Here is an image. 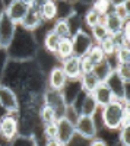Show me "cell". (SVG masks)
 Wrapping results in <instances>:
<instances>
[{
    "label": "cell",
    "mask_w": 130,
    "mask_h": 146,
    "mask_svg": "<svg viewBox=\"0 0 130 146\" xmlns=\"http://www.w3.org/2000/svg\"><path fill=\"white\" fill-rule=\"evenodd\" d=\"M35 38L31 31H27L18 25L15 31V36L12 40L10 45L6 48L9 60H16V62H25V60H32L37 54L35 48Z\"/></svg>",
    "instance_id": "6da1fadb"
},
{
    "label": "cell",
    "mask_w": 130,
    "mask_h": 146,
    "mask_svg": "<svg viewBox=\"0 0 130 146\" xmlns=\"http://www.w3.org/2000/svg\"><path fill=\"white\" fill-rule=\"evenodd\" d=\"M101 121L105 129L119 130L123 126H130L129 102L114 100L101 108Z\"/></svg>",
    "instance_id": "7a4b0ae2"
},
{
    "label": "cell",
    "mask_w": 130,
    "mask_h": 146,
    "mask_svg": "<svg viewBox=\"0 0 130 146\" xmlns=\"http://www.w3.org/2000/svg\"><path fill=\"white\" fill-rule=\"evenodd\" d=\"M76 136H79L84 140H91L98 136V126L94 115H85V114H78V117L73 121Z\"/></svg>",
    "instance_id": "3957f363"
},
{
    "label": "cell",
    "mask_w": 130,
    "mask_h": 146,
    "mask_svg": "<svg viewBox=\"0 0 130 146\" xmlns=\"http://www.w3.org/2000/svg\"><path fill=\"white\" fill-rule=\"evenodd\" d=\"M0 108L7 114H18L21 110L18 92L2 82H0Z\"/></svg>",
    "instance_id": "277c9868"
},
{
    "label": "cell",
    "mask_w": 130,
    "mask_h": 146,
    "mask_svg": "<svg viewBox=\"0 0 130 146\" xmlns=\"http://www.w3.org/2000/svg\"><path fill=\"white\" fill-rule=\"evenodd\" d=\"M42 104L50 105L54 110L57 120L62 118V117H66L69 105L64 100V95H63L62 91H54V89H50V88H45L44 92H42Z\"/></svg>",
    "instance_id": "5b68a950"
},
{
    "label": "cell",
    "mask_w": 130,
    "mask_h": 146,
    "mask_svg": "<svg viewBox=\"0 0 130 146\" xmlns=\"http://www.w3.org/2000/svg\"><path fill=\"white\" fill-rule=\"evenodd\" d=\"M70 41H72V48H73V56L76 57H84L88 54V51L91 50V47L95 44L92 40V36L89 32H86L85 29H76L73 31L72 36H70Z\"/></svg>",
    "instance_id": "8992f818"
},
{
    "label": "cell",
    "mask_w": 130,
    "mask_h": 146,
    "mask_svg": "<svg viewBox=\"0 0 130 146\" xmlns=\"http://www.w3.org/2000/svg\"><path fill=\"white\" fill-rule=\"evenodd\" d=\"M57 126V133H56V139L60 142L63 146H69L73 142L76 131H75V124L69 117H62L56 121Z\"/></svg>",
    "instance_id": "52a82bcc"
},
{
    "label": "cell",
    "mask_w": 130,
    "mask_h": 146,
    "mask_svg": "<svg viewBox=\"0 0 130 146\" xmlns=\"http://www.w3.org/2000/svg\"><path fill=\"white\" fill-rule=\"evenodd\" d=\"M16 28H18V25L3 10L2 13H0V48H5L6 50L10 45L12 40H13V36H15Z\"/></svg>",
    "instance_id": "ba28073f"
},
{
    "label": "cell",
    "mask_w": 130,
    "mask_h": 146,
    "mask_svg": "<svg viewBox=\"0 0 130 146\" xmlns=\"http://www.w3.org/2000/svg\"><path fill=\"white\" fill-rule=\"evenodd\" d=\"M19 135V123L16 114H3L0 118V136L6 142H10Z\"/></svg>",
    "instance_id": "9c48e42d"
},
{
    "label": "cell",
    "mask_w": 130,
    "mask_h": 146,
    "mask_svg": "<svg viewBox=\"0 0 130 146\" xmlns=\"http://www.w3.org/2000/svg\"><path fill=\"white\" fill-rule=\"evenodd\" d=\"M105 83L108 85V88L114 94L115 100L129 102V82H124L123 79H120L115 75V72L113 70V73L108 76V79L105 80Z\"/></svg>",
    "instance_id": "30bf717a"
},
{
    "label": "cell",
    "mask_w": 130,
    "mask_h": 146,
    "mask_svg": "<svg viewBox=\"0 0 130 146\" xmlns=\"http://www.w3.org/2000/svg\"><path fill=\"white\" fill-rule=\"evenodd\" d=\"M44 23V19L41 16V12H40V5H34V6H29L28 7V12L27 15L23 16V19L21 21L19 27L27 29V31H31L34 32L37 28H40Z\"/></svg>",
    "instance_id": "8fae6325"
},
{
    "label": "cell",
    "mask_w": 130,
    "mask_h": 146,
    "mask_svg": "<svg viewBox=\"0 0 130 146\" xmlns=\"http://www.w3.org/2000/svg\"><path fill=\"white\" fill-rule=\"evenodd\" d=\"M67 76L64 75V72L62 69V66H54L51 67V70L48 72V78H47V88L54 89V91H62L66 83H67Z\"/></svg>",
    "instance_id": "7c38bea8"
},
{
    "label": "cell",
    "mask_w": 130,
    "mask_h": 146,
    "mask_svg": "<svg viewBox=\"0 0 130 146\" xmlns=\"http://www.w3.org/2000/svg\"><path fill=\"white\" fill-rule=\"evenodd\" d=\"M5 12L16 25H19L21 21L23 19V16L27 15L28 6L23 3L22 0H10V2L5 6Z\"/></svg>",
    "instance_id": "4fadbf2b"
},
{
    "label": "cell",
    "mask_w": 130,
    "mask_h": 146,
    "mask_svg": "<svg viewBox=\"0 0 130 146\" xmlns=\"http://www.w3.org/2000/svg\"><path fill=\"white\" fill-rule=\"evenodd\" d=\"M60 63H62L60 66L64 72V75L67 76L69 80H78L80 78L82 73H80V60H79V57L70 56V57L62 60Z\"/></svg>",
    "instance_id": "5bb4252c"
},
{
    "label": "cell",
    "mask_w": 130,
    "mask_h": 146,
    "mask_svg": "<svg viewBox=\"0 0 130 146\" xmlns=\"http://www.w3.org/2000/svg\"><path fill=\"white\" fill-rule=\"evenodd\" d=\"M92 96H94V100H95L98 108H102V107H105L107 104H110L111 101L115 100L114 94L111 92V89L108 88V85L105 82H101L95 88V91L92 92Z\"/></svg>",
    "instance_id": "9a60e30c"
},
{
    "label": "cell",
    "mask_w": 130,
    "mask_h": 146,
    "mask_svg": "<svg viewBox=\"0 0 130 146\" xmlns=\"http://www.w3.org/2000/svg\"><path fill=\"white\" fill-rule=\"evenodd\" d=\"M98 111V105L94 100L92 94L89 92H82V101L79 104V108H78V113L79 114H85V115H94L95 117Z\"/></svg>",
    "instance_id": "2e32d148"
},
{
    "label": "cell",
    "mask_w": 130,
    "mask_h": 146,
    "mask_svg": "<svg viewBox=\"0 0 130 146\" xmlns=\"http://www.w3.org/2000/svg\"><path fill=\"white\" fill-rule=\"evenodd\" d=\"M40 12L44 22H51L58 18V6L57 0H44L40 3Z\"/></svg>",
    "instance_id": "e0dca14e"
},
{
    "label": "cell",
    "mask_w": 130,
    "mask_h": 146,
    "mask_svg": "<svg viewBox=\"0 0 130 146\" xmlns=\"http://www.w3.org/2000/svg\"><path fill=\"white\" fill-rule=\"evenodd\" d=\"M113 70H114V64L111 63V60L107 57V58H104L101 63L94 66L92 73L98 78L99 82H105V80L108 79V76L113 73Z\"/></svg>",
    "instance_id": "ac0fdd59"
},
{
    "label": "cell",
    "mask_w": 130,
    "mask_h": 146,
    "mask_svg": "<svg viewBox=\"0 0 130 146\" xmlns=\"http://www.w3.org/2000/svg\"><path fill=\"white\" fill-rule=\"evenodd\" d=\"M60 38H70L73 34V29H72V25L67 18H57L53 23V28H51Z\"/></svg>",
    "instance_id": "d6986e66"
},
{
    "label": "cell",
    "mask_w": 130,
    "mask_h": 146,
    "mask_svg": "<svg viewBox=\"0 0 130 146\" xmlns=\"http://www.w3.org/2000/svg\"><path fill=\"white\" fill-rule=\"evenodd\" d=\"M78 80H79V85H80L82 92H89V94H92L94 91H95V88L101 83V82L98 80V78L94 75L92 72H91V73H84V75H80V78H79Z\"/></svg>",
    "instance_id": "ffe728a7"
},
{
    "label": "cell",
    "mask_w": 130,
    "mask_h": 146,
    "mask_svg": "<svg viewBox=\"0 0 130 146\" xmlns=\"http://www.w3.org/2000/svg\"><path fill=\"white\" fill-rule=\"evenodd\" d=\"M60 36H58L51 28L45 32V35H44V41H42V44H44V50L48 53V54H53L54 56V53H56V50H57V47H58V42H60Z\"/></svg>",
    "instance_id": "44dd1931"
},
{
    "label": "cell",
    "mask_w": 130,
    "mask_h": 146,
    "mask_svg": "<svg viewBox=\"0 0 130 146\" xmlns=\"http://www.w3.org/2000/svg\"><path fill=\"white\" fill-rule=\"evenodd\" d=\"M54 56L60 60V62L67 58V57H70V56H73V48H72V41H70V38H62L60 40Z\"/></svg>",
    "instance_id": "7402d4cb"
},
{
    "label": "cell",
    "mask_w": 130,
    "mask_h": 146,
    "mask_svg": "<svg viewBox=\"0 0 130 146\" xmlns=\"http://www.w3.org/2000/svg\"><path fill=\"white\" fill-rule=\"evenodd\" d=\"M38 118H40L41 124H48V123H54V121H57L54 110L50 105H47V104H42L40 107V110H38Z\"/></svg>",
    "instance_id": "603a6c76"
},
{
    "label": "cell",
    "mask_w": 130,
    "mask_h": 146,
    "mask_svg": "<svg viewBox=\"0 0 130 146\" xmlns=\"http://www.w3.org/2000/svg\"><path fill=\"white\" fill-rule=\"evenodd\" d=\"M99 21H101V13H99V12H97L92 6H89L86 9V12L84 13V18H82V23L86 25L89 29L92 27H95L97 23H99Z\"/></svg>",
    "instance_id": "cb8c5ba5"
},
{
    "label": "cell",
    "mask_w": 130,
    "mask_h": 146,
    "mask_svg": "<svg viewBox=\"0 0 130 146\" xmlns=\"http://www.w3.org/2000/svg\"><path fill=\"white\" fill-rule=\"evenodd\" d=\"M89 34H91V36H92V40H94L95 44H99L101 41H104L105 38L110 36V32L107 31L105 25H102V23H97L95 27H92L89 29Z\"/></svg>",
    "instance_id": "d4e9b609"
},
{
    "label": "cell",
    "mask_w": 130,
    "mask_h": 146,
    "mask_svg": "<svg viewBox=\"0 0 130 146\" xmlns=\"http://www.w3.org/2000/svg\"><path fill=\"white\" fill-rule=\"evenodd\" d=\"M9 146H38L34 136L29 135H18L9 142Z\"/></svg>",
    "instance_id": "484cf974"
},
{
    "label": "cell",
    "mask_w": 130,
    "mask_h": 146,
    "mask_svg": "<svg viewBox=\"0 0 130 146\" xmlns=\"http://www.w3.org/2000/svg\"><path fill=\"white\" fill-rule=\"evenodd\" d=\"M86 57L94 63V66L98 64V63H101L104 58H107V56H105V53L102 51V48L99 47V44H94V45L91 47V50L88 51Z\"/></svg>",
    "instance_id": "4316f807"
},
{
    "label": "cell",
    "mask_w": 130,
    "mask_h": 146,
    "mask_svg": "<svg viewBox=\"0 0 130 146\" xmlns=\"http://www.w3.org/2000/svg\"><path fill=\"white\" fill-rule=\"evenodd\" d=\"M114 72L115 75L124 82H130V66L129 63H115L114 64Z\"/></svg>",
    "instance_id": "83f0119b"
},
{
    "label": "cell",
    "mask_w": 130,
    "mask_h": 146,
    "mask_svg": "<svg viewBox=\"0 0 130 146\" xmlns=\"http://www.w3.org/2000/svg\"><path fill=\"white\" fill-rule=\"evenodd\" d=\"M113 58H115V63H130V48L129 47L117 48Z\"/></svg>",
    "instance_id": "f1b7e54d"
},
{
    "label": "cell",
    "mask_w": 130,
    "mask_h": 146,
    "mask_svg": "<svg viewBox=\"0 0 130 146\" xmlns=\"http://www.w3.org/2000/svg\"><path fill=\"white\" fill-rule=\"evenodd\" d=\"M99 47L102 48V51L105 53V56L107 57H113L114 56V53H115V45H114V41H113V38H111V35L108 36V38H105L104 41H101L99 42Z\"/></svg>",
    "instance_id": "f546056e"
},
{
    "label": "cell",
    "mask_w": 130,
    "mask_h": 146,
    "mask_svg": "<svg viewBox=\"0 0 130 146\" xmlns=\"http://www.w3.org/2000/svg\"><path fill=\"white\" fill-rule=\"evenodd\" d=\"M111 12L120 18L121 21H129V3L127 5H120V6H114L111 7Z\"/></svg>",
    "instance_id": "4dcf8cb0"
},
{
    "label": "cell",
    "mask_w": 130,
    "mask_h": 146,
    "mask_svg": "<svg viewBox=\"0 0 130 146\" xmlns=\"http://www.w3.org/2000/svg\"><path fill=\"white\" fill-rule=\"evenodd\" d=\"M120 135H119V142L121 146H130V126H123L119 129Z\"/></svg>",
    "instance_id": "1f68e13d"
},
{
    "label": "cell",
    "mask_w": 130,
    "mask_h": 146,
    "mask_svg": "<svg viewBox=\"0 0 130 146\" xmlns=\"http://www.w3.org/2000/svg\"><path fill=\"white\" fill-rule=\"evenodd\" d=\"M7 63H9L7 51L5 50V48H0V82L3 80L5 72H6V67H7Z\"/></svg>",
    "instance_id": "d6a6232c"
},
{
    "label": "cell",
    "mask_w": 130,
    "mask_h": 146,
    "mask_svg": "<svg viewBox=\"0 0 130 146\" xmlns=\"http://www.w3.org/2000/svg\"><path fill=\"white\" fill-rule=\"evenodd\" d=\"M56 133H57L56 121H54V123H48V124H42V136H44V139H53V137H56Z\"/></svg>",
    "instance_id": "836d02e7"
},
{
    "label": "cell",
    "mask_w": 130,
    "mask_h": 146,
    "mask_svg": "<svg viewBox=\"0 0 130 146\" xmlns=\"http://www.w3.org/2000/svg\"><path fill=\"white\" fill-rule=\"evenodd\" d=\"M92 7L95 9L97 12H99L101 15L107 13V12H110V9H111L108 0H95V2L92 3Z\"/></svg>",
    "instance_id": "e575fe53"
},
{
    "label": "cell",
    "mask_w": 130,
    "mask_h": 146,
    "mask_svg": "<svg viewBox=\"0 0 130 146\" xmlns=\"http://www.w3.org/2000/svg\"><path fill=\"white\" fill-rule=\"evenodd\" d=\"M79 60H80V73H82V75H84V73H91L94 70V63L86 56L80 57Z\"/></svg>",
    "instance_id": "d590c367"
},
{
    "label": "cell",
    "mask_w": 130,
    "mask_h": 146,
    "mask_svg": "<svg viewBox=\"0 0 130 146\" xmlns=\"http://www.w3.org/2000/svg\"><path fill=\"white\" fill-rule=\"evenodd\" d=\"M88 146H108V143L105 142L104 139H101V137H94V139H91L89 140V143H88Z\"/></svg>",
    "instance_id": "8d00e7d4"
},
{
    "label": "cell",
    "mask_w": 130,
    "mask_h": 146,
    "mask_svg": "<svg viewBox=\"0 0 130 146\" xmlns=\"http://www.w3.org/2000/svg\"><path fill=\"white\" fill-rule=\"evenodd\" d=\"M44 146H63L56 137L53 139H44Z\"/></svg>",
    "instance_id": "74e56055"
},
{
    "label": "cell",
    "mask_w": 130,
    "mask_h": 146,
    "mask_svg": "<svg viewBox=\"0 0 130 146\" xmlns=\"http://www.w3.org/2000/svg\"><path fill=\"white\" fill-rule=\"evenodd\" d=\"M108 3L111 7H114V6H120V5H127L129 0H108Z\"/></svg>",
    "instance_id": "f35d334b"
},
{
    "label": "cell",
    "mask_w": 130,
    "mask_h": 146,
    "mask_svg": "<svg viewBox=\"0 0 130 146\" xmlns=\"http://www.w3.org/2000/svg\"><path fill=\"white\" fill-rule=\"evenodd\" d=\"M76 2H78L79 5H82V6L89 7V6H92V3L95 2V0H76Z\"/></svg>",
    "instance_id": "ab89813d"
},
{
    "label": "cell",
    "mask_w": 130,
    "mask_h": 146,
    "mask_svg": "<svg viewBox=\"0 0 130 146\" xmlns=\"http://www.w3.org/2000/svg\"><path fill=\"white\" fill-rule=\"evenodd\" d=\"M22 2L25 3L28 7H29V6H34V5H37V0H22Z\"/></svg>",
    "instance_id": "60d3db41"
},
{
    "label": "cell",
    "mask_w": 130,
    "mask_h": 146,
    "mask_svg": "<svg viewBox=\"0 0 130 146\" xmlns=\"http://www.w3.org/2000/svg\"><path fill=\"white\" fill-rule=\"evenodd\" d=\"M3 10H5V2H3V0H0V13H2Z\"/></svg>",
    "instance_id": "b9f144b4"
},
{
    "label": "cell",
    "mask_w": 130,
    "mask_h": 146,
    "mask_svg": "<svg viewBox=\"0 0 130 146\" xmlns=\"http://www.w3.org/2000/svg\"><path fill=\"white\" fill-rule=\"evenodd\" d=\"M67 2H70V3H75V2H76V0H67Z\"/></svg>",
    "instance_id": "7bdbcfd3"
}]
</instances>
